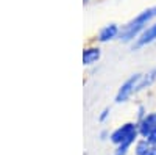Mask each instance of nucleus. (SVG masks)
I'll use <instances>...</instances> for the list:
<instances>
[{
	"mask_svg": "<svg viewBox=\"0 0 156 155\" xmlns=\"http://www.w3.org/2000/svg\"><path fill=\"white\" fill-rule=\"evenodd\" d=\"M154 83H156V66L151 68L150 71H147L145 74H142L140 80H139V85H137V93L144 91V89H148Z\"/></svg>",
	"mask_w": 156,
	"mask_h": 155,
	"instance_id": "7",
	"label": "nucleus"
},
{
	"mask_svg": "<svg viewBox=\"0 0 156 155\" xmlns=\"http://www.w3.org/2000/svg\"><path fill=\"white\" fill-rule=\"evenodd\" d=\"M145 155H156V146H151V149H150Z\"/></svg>",
	"mask_w": 156,
	"mask_h": 155,
	"instance_id": "14",
	"label": "nucleus"
},
{
	"mask_svg": "<svg viewBox=\"0 0 156 155\" xmlns=\"http://www.w3.org/2000/svg\"><path fill=\"white\" fill-rule=\"evenodd\" d=\"M133 146H134V155H145L151 149V144L145 138H139Z\"/></svg>",
	"mask_w": 156,
	"mask_h": 155,
	"instance_id": "9",
	"label": "nucleus"
},
{
	"mask_svg": "<svg viewBox=\"0 0 156 155\" xmlns=\"http://www.w3.org/2000/svg\"><path fill=\"white\" fill-rule=\"evenodd\" d=\"M101 57V50L98 47H87L83 50V63L86 66H90V64H94L100 60Z\"/></svg>",
	"mask_w": 156,
	"mask_h": 155,
	"instance_id": "8",
	"label": "nucleus"
},
{
	"mask_svg": "<svg viewBox=\"0 0 156 155\" xmlns=\"http://www.w3.org/2000/svg\"><path fill=\"white\" fill-rule=\"evenodd\" d=\"M129 149H131V146H128V144H119L114 150V155H126Z\"/></svg>",
	"mask_w": 156,
	"mask_h": 155,
	"instance_id": "10",
	"label": "nucleus"
},
{
	"mask_svg": "<svg viewBox=\"0 0 156 155\" xmlns=\"http://www.w3.org/2000/svg\"><path fill=\"white\" fill-rule=\"evenodd\" d=\"M100 136H101V139H106V136H108V132H103Z\"/></svg>",
	"mask_w": 156,
	"mask_h": 155,
	"instance_id": "15",
	"label": "nucleus"
},
{
	"mask_svg": "<svg viewBox=\"0 0 156 155\" xmlns=\"http://www.w3.org/2000/svg\"><path fill=\"white\" fill-rule=\"evenodd\" d=\"M154 41H156V20L151 22L148 27L136 38V41L133 42V50H140V49L153 44Z\"/></svg>",
	"mask_w": 156,
	"mask_h": 155,
	"instance_id": "4",
	"label": "nucleus"
},
{
	"mask_svg": "<svg viewBox=\"0 0 156 155\" xmlns=\"http://www.w3.org/2000/svg\"><path fill=\"white\" fill-rule=\"evenodd\" d=\"M137 125H139V135L142 138H147L156 128V111L147 113V116H145V118H142L137 122Z\"/></svg>",
	"mask_w": 156,
	"mask_h": 155,
	"instance_id": "5",
	"label": "nucleus"
},
{
	"mask_svg": "<svg viewBox=\"0 0 156 155\" xmlns=\"http://www.w3.org/2000/svg\"><path fill=\"white\" fill-rule=\"evenodd\" d=\"M145 139L148 141V143H150L151 146H156V128H154V130H153V132H151V133L145 138Z\"/></svg>",
	"mask_w": 156,
	"mask_h": 155,
	"instance_id": "12",
	"label": "nucleus"
},
{
	"mask_svg": "<svg viewBox=\"0 0 156 155\" xmlns=\"http://www.w3.org/2000/svg\"><path fill=\"white\" fill-rule=\"evenodd\" d=\"M140 77H142V74L136 72L131 77H128V79L120 85V88L117 89V94H115V102L117 103H123V102L129 100L133 94L137 93V85H139Z\"/></svg>",
	"mask_w": 156,
	"mask_h": 155,
	"instance_id": "3",
	"label": "nucleus"
},
{
	"mask_svg": "<svg viewBox=\"0 0 156 155\" xmlns=\"http://www.w3.org/2000/svg\"><path fill=\"white\" fill-rule=\"evenodd\" d=\"M154 20H156V5L140 11L136 17H133L126 25H123L120 28L119 39L125 44H133L136 38Z\"/></svg>",
	"mask_w": 156,
	"mask_h": 155,
	"instance_id": "1",
	"label": "nucleus"
},
{
	"mask_svg": "<svg viewBox=\"0 0 156 155\" xmlns=\"http://www.w3.org/2000/svg\"><path fill=\"white\" fill-rule=\"evenodd\" d=\"M120 35V27L117 24H108L106 27H103L98 33V41L100 42H111L114 39H119Z\"/></svg>",
	"mask_w": 156,
	"mask_h": 155,
	"instance_id": "6",
	"label": "nucleus"
},
{
	"mask_svg": "<svg viewBox=\"0 0 156 155\" xmlns=\"http://www.w3.org/2000/svg\"><path fill=\"white\" fill-rule=\"evenodd\" d=\"M84 2H86V0H84Z\"/></svg>",
	"mask_w": 156,
	"mask_h": 155,
	"instance_id": "16",
	"label": "nucleus"
},
{
	"mask_svg": "<svg viewBox=\"0 0 156 155\" xmlns=\"http://www.w3.org/2000/svg\"><path fill=\"white\" fill-rule=\"evenodd\" d=\"M109 113H111V110H109V108H105V110L101 111V114H100V118H98V121H100V122H103V121H106V119H108V116H109Z\"/></svg>",
	"mask_w": 156,
	"mask_h": 155,
	"instance_id": "13",
	"label": "nucleus"
},
{
	"mask_svg": "<svg viewBox=\"0 0 156 155\" xmlns=\"http://www.w3.org/2000/svg\"><path fill=\"white\" fill-rule=\"evenodd\" d=\"M139 125L137 122H125L120 127H117L115 130L109 135L111 141L119 146V144H128V146H133L136 141L139 139Z\"/></svg>",
	"mask_w": 156,
	"mask_h": 155,
	"instance_id": "2",
	"label": "nucleus"
},
{
	"mask_svg": "<svg viewBox=\"0 0 156 155\" xmlns=\"http://www.w3.org/2000/svg\"><path fill=\"white\" fill-rule=\"evenodd\" d=\"M136 113H137V114H136V116H137V121H136V122H139L142 118H145L148 111H147V108H145L144 105H139V107H137V110H136Z\"/></svg>",
	"mask_w": 156,
	"mask_h": 155,
	"instance_id": "11",
	"label": "nucleus"
}]
</instances>
